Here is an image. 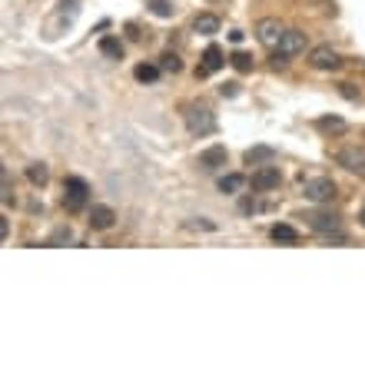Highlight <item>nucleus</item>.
<instances>
[{"label":"nucleus","instance_id":"nucleus-16","mask_svg":"<svg viewBox=\"0 0 365 365\" xmlns=\"http://www.w3.org/2000/svg\"><path fill=\"white\" fill-rule=\"evenodd\" d=\"M27 180L34 182V186H47L50 170H47L43 163H30V166H27Z\"/></svg>","mask_w":365,"mask_h":365},{"label":"nucleus","instance_id":"nucleus-7","mask_svg":"<svg viewBox=\"0 0 365 365\" xmlns=\"http://www.w3.org/2000/svg\"><path fill=\"white\" fill-rule=\"evenodd\" d=\"M309 226L319 232H326V236H332V232H342V220H339L336 212H309L306 216Z\"/></svg>","mask_w":365,"mask_h":365},{"label":"nucleus","instance_id":"nucleus-2","mask_svg":"<svg viewBox=\"0 0 365 365\" xmlns=\"http://www.w3.org/2000/svg\"><path fill=\"white\" fill-rule=\"evenodd\" d=\"M336 163L342 166V170H349L352 176L365 180V150H362V146H346V150H339Z\"/></svg>","mask_w":365,"mask_h":365},{"label":"nucleus","instance_id":"nucleus-30","mask_svg":"<svg viewBox=\"0 0 365 365\" xmlns=\"http://www.w3.org/2000/svg\"><path fill=\"white\" fill-rule=\"evenodd\" d=\"M362 222H365V210H362Z\"/></svg>","mask_w":365,"mask_h":365},{"label":"nucleus","instance_id":"nucleus-1","mask_svg":"<svg viewBox=\"0 0 365 365\" xmlns=\"http://www.w3.org/2000/svg\"><path fill=\"white\" fill-rule=\"evenodd\" d=\"M90 200V186L80 176H67L63 180V206H67L70 212H80L83 206H87Z\"/></svg>","mask_w":365,"mask_h":365},{"label":"nucleus","instance_id":"nucleus-9","mask_svg":"<svg viewBox=\"0 0 365 365\" xmlns=\"http://www.w3.org/2000/svg\"><path fill=\"white\" fill-rule=\"evenodd\" d=\"M222 63H226V60H222V50L216 47V43H210L206 53H202V63L196 67V77H210V73H216Z\"/></svg>","mask_w":365,"mask_h":365},{"label":"nucleus","instance_id":"nucleus-3","mask_svg":"<svg viewBox=\"0 0 365 365\" xmlns=\"http://www.w3.org/2000/svg\"><path fill=\"white\" fill-rule=\"evenodd\" d=\"M339 196L336 182L329 180V176H316V180H306V200L312 202H332Z\"/></svg>","mask_w":365,"mask_h":365},{"label":"nucleus","instance_id":"nucleus-28","mask_svg":"<svg viewBox=\"0 0 365 365\" xmlns=\"http://www.w3.org/2000/svg\"><path fill=\"white\" fill-rule=\"evenodd\" d=\"M220 93H222V96H236V93H240V83H222Z\"/></svg>","mask_w":365,"mask_h":365},{"label":"nucleus","instance_id":"nucleus-15","mask_svg":"<svg viewBox=\"0 0 365 365\" xmlns=\"http://www.w3.org/2000/svg\"><path fill=\"white\" fill-rule=\"evenodd\" d=\"M272 156H276L272 146H252V150H246V163H269Z\"/></svg>","mask_w":365,"mask_h":365},{"label":"nucleus","instance_id":"nucleus-12","mask_svg":"<svg viewBox=\"0 0 365 365\" xmlns=\"http://www.w3.org/2000/svg\"><path fill=\"white\" fill-rule=\"evenodd\" d=\"M192 30L202 34V37H212V34L220 30V17H216V14H196V17H192Z\"/></svg>","mask_w":365,"mask_h":365},{"label":"nucleus","instance_id":"nucleus-26","mask_svg":"<svg viewBox=\"0 0 365 365\" xmlns=\"http://www.w3.org/2000/svg\"><path fill=\"white\" fill-rule=\"evenodd\" d=\"M339 90H342V96H349V100H359V90L352 87V83H339Z\"/></svg>","mask_w":365,"mask_h":365},{"label":"nucleus","instance_id":"nucleus-4","mask_svg":"<svg viewBox=\"0 0 365 365\" xmlns=\"http://www.w3.org/2000/svg\"><path fill=\"white\" fill-rule=\"evenodd\" d=\"M186 126H190L192 133H212L216 130V120H212V113L206 110V106H196L192 103L190 110H186Z\"/></svg>","mask_w":365,"mask_h":365},{"label":"nucleus","instance_id":"nucleus-13","mask_svg":"<svg viewBox=\"0 0 365 365\" xmlns=\"http://www.w3.org/2000/svg\"><path fill=\"white\" fill-rule=\"evenodd\" d=\"M113 220H116V212L110 210V206H93V210H90V226H93V230H110Z\"/></svg>","mask_w":365,"mask_h":365},{"label":"nucleus","instance_id":"nucleus-14","mask_svg":"<svg viewBox=\"0 0 365 365\" xmlns=\"http://www.w3.org/2000/svg\"><path fill=\"white\" fill-rule=\"evenodd\" d=\"M269 236H272L276 242H286V246H292V242L299 240V232L292 230V226H286V222H279V226H272Z\"/></svg>","mask_w":365,"mask_h":365},{"label":"nucleus","instance_id":"nucleus-21","mask_svg":"<svg viewBox=\"0 0 365 365\" xmlns=\"http://www.w3.org/2000/svg\"><path fill=\"white\" fill-rule=\"evenodd\" d=\"M160 70H166V73H180V70H182V60L176 57L173 50H166L163 57H160Z\"/></svg>","mask_w":365,"mask_h":365},{"label":"nucleus","instance_id":"nucleus-23","mask_svg":"<svg viewBox=\"0 0 365 365\" xmlns=\"http://www.w3.org/2000/svg\"><path fill=\"white\" fill-rule=\"evenodd\" d=\"M150 10L156 17H173V4L170 0H150Z\"/></svg>","mask_w":365,"mask_h":365},{"label":"nucleus","instance_id":"nucleus-6","mask_svg":"<svg viewBox=\"0 0 365 365\" xmlns=\"http://www.w3.org/2000/svg\"><path fill=\"white\" fill-rule=\"evenodd\" d=\"M282 34H286V27H282L276 17H262L259 24H256V37H259L266 47H279Z\"/></svg>","mask_w":365,"mask_h":365},{"label":"nucleus","instance_id":"nucleus-20","mask_svg":"<svg viewBox=\"0 0 365 365\" xmlns=\"http://www.w3.org/2000/svg\"><path fill=\"white\" fill-rule=\"evenodd\" d=\"M133 77L140 80V83H153V80L160 77V67H153V63H140V67L133 70Z\"/></svg>","mask_w":365,"mask_h":365},{"label":"nucleus","instance_id":"nucleus-19","mask_svg":"<svg viewBox=\"0 0 365 365\" xmlns=\"http://www.w3.org/2000/svg\"><path fill=\"white\" fill-rule=\"evenodd\" d=\"M242 186H246V176H240V173H230V176H222V180H220V190L222 192H240Z\"/></svg>","mask_w":365,"mask_h":365},{"label":"nucleus","instance_id":"nucleus-25","mask_svg":"<svg viewBox=\"0 0 365 365\" xmlns=\"http://www.w3.org/2000/svg\"><path fill=\"white\" fill-rule=\"evenodd\" d=\"M14 202V190H10V173L4 170V206H10Z\"/></svg>","mask_w":365,"mask_h":365},{"label":"nucleus","instance_id":"nucleus-11","mask_svg":"<svg viewBox=\"0 0 365 365\" xmlns=\"http://www.w3.org/2000/svg\"><path fill=\"white\" fill-rule=\"evenodd\" d=\"M200 166L202 170H220V166H226V150H222V146H210V150H202Z\"/></svg>","mask_w":365,"mask_h":365},{"label":"nucleus","instance_id":"nucleus-24","mask_svg":"<svg viewBox=\"0 0 365 365\" xmlns=\"http://www.w3.org/2000/svg\"><path fill=\"white\" fill-rule=\"evenodd\" d=\"M242 212H259V210H269V202H259V200H242L240 202Z\"/></svg>","mask_w":365,"mask_h":365},{"label":"nucleus","instance_id":"nucleus-8","mask_svg":"<svg viewBox=\"0 0 365 365\" xmlns=\"http://www.w3.org/2000/svg\"><path fill=\"white\" fill-rule=\"evenodd\" d=\"M276 50H279V53H286V57H296V53H302V50H306V34H302V30H286Z\"/></svg>","mask_w":365,"mask_h":365},{"label":"nucleus","instance_id":"nucleus-10","mask_svg":"<svg viewBox=\"0 0 365 365\" xmlns=\"http://www.w3.org/2000/svg\"><path fill=\"white\" fill-rule=\"evenodd\" d=\"M276 186H279V170L276 166H262V170L252 173V190L266 192V190H276Z\"/></svg>","mask_w":365,"mask_h":365},{"label":"nucleus","instance_id":"nucleus-17","mask_svg":"<svg viewBox=\"0 0 365 365\" xmlns=\"http://www.w3.org/2000/svg\"><path fill=\"white\" fill-rule=\"evenodd\" d=\"M100 53H103V57L120 60V57H123V43H120L116 37H103V40H100Z\"/></svg>","mask_w":365,"mask_h":365},{"label":"nucleus","instance_id":"nucleus-22","mask_svg":"<svg viewBox=\"0 0 365 365\" xmlns=\"http://www.w3.org/2000/svg\"><path fill=\"white\" fill-rule=\"evenodd\" d=\"M230 63H232V67H236V70H240V73H246V70H252V57H250V53H242V50H240V53H232V57H230Z\"/></svg>","mask_w":365,"mask_h":365},{"label":"nucleus","instance_id":"nucleus-18","mask_svg":"<svg viewBox=\"0 0 365 365\" xmlns=\"http://www.w3.org/2000/svg\"><path fill=\"white\" fill-rule=\"evenodd\" d=\"M319 130H322V133H346V120H339V116H322V120H319Z\"/></svg>","mask_w":365,"mask_h":365},{"label":"nucleus","instance_id":"nucleus-5","mask_svg":"<svg viewBox=\"0 0 365 365\" xmlns=\"http://www.w3.org/2000/svg\"><path fill=\"white\" fill-rule=\"evenodd\" d=\"M309 67H316V70H339L342 67V57H339L332 47H312L309 50Z\"/></svg>","mask_w":365,"mask_h":365},{"label":"nucleus","instance_id":"nucleus-27","mask_svg":"<svg viewBox=\"0 0 365 365\" xmlns=\"http://www.w3.org/2000/svg\"><path fill=\"white\" fill-rule=\"evenodd\" d=\"M70 240H73V232H70V230H57L50 242H70Z\"/></svg>","mask_w":365,"mask_h":365},{"label":"nucleus","instance_id":"nucleus-29","mask_svg":"<svg viewBox=\"0 0 365 365\" xmlns=\"http://www.w3.org/2000/svg\"><path fill=\"white\" fill-rule=\"evenodd\" d=\"M0 240H4V242L10 240V226H7V220H0Z\"/></svg>","mask_w":365,"mask_h":365}]
</instances>
